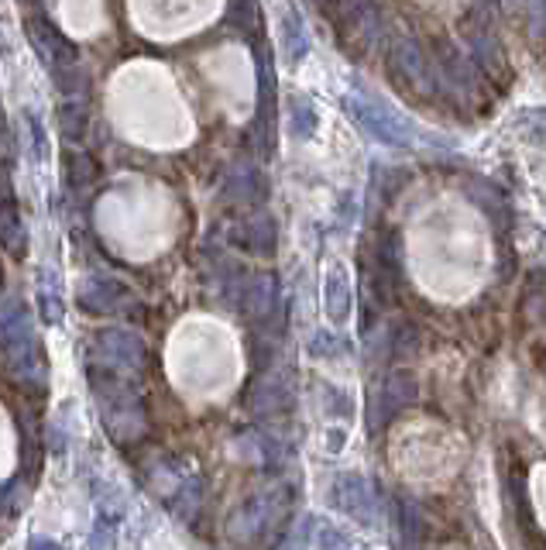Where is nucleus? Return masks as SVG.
<instances>
[{
    "mask_svg": "<svg viewBox=\"0 0 546 550\" xmlns=\"http://www.w3.org/2000/svg\"><path fill=\"white\" fill-rule=\"evenodd\" d=\"M28 135H31V148H35V162H45V155H49V138H45L42 121L31 114H28Z\"/></svg>",
    "mask_w": 546,
    "mask_h": 550,
    "instance_id": "13",
    "label": "nucleus"
},
{
    "mask_svg": "<svg viewBox=\"0 0 546 550\" xmlns=\"http://www.w3.org/2000/svg\"><path fill=\"white\" fill-rule=\"evenodd\" d=\"M316 550H351V540H347V533H340L337 526H320Z\"/></svg>",
    "mask_w": 546,
    "mask_h": 550,
    "instance_id": "12",
    "label": "nucleus"
},
{
    "mask_svg": "<svg viewBox=\"0 0 546 550\" xmlns=\"http://www.w3.org/2000/svg\"><path fill=\"white\" fill-rule=\"evenodd\" d=\"M395 526H399V547L419 550L423 540V513L409 495H395Z\"/></svg>",
    "mask_w": 546,
    "mask_h": 550,
    "instance_id": "5",
    "label": "nucleus"
},
{
    "mask_svg": "<svg viewBox=\"0 0 546 550\" xmlns=\"http://www.w3.org/2000/svg\"><path fill=\"white\" fill-rule=\"evenodd\" d=\"M0 355L14 382H21L25 389L45 385V358L31 334V313L21 300L0 303Z\"/></svg>",
    "mask_w": 546,
    "mask_h": 550,
    "instance_id": "1",
    "label": "nucleus"
},
{
    "mask_svg": "<svg viewBox=\"0 0 546 550\" xmlns=\"http://www.w3.org/2000/svg\"><path fill=\"white\" fill-rule=\"evenodd\" d=\"M347 296H344V282H340V272H330V279H327V313L337 320H344L347 317Z\"/></svg>",
    "mask_w": 546,
    "mask_h": 550,
    "instance_id": "10",
    "label": "nucleus"
},
{
    "mask_svg": "<svg viewBox=\"0 0 546 550\" xmlns=\"http://www.w3.org/2000/svg\"><path fill=\"white\" fill-rule=\"evenodd\" d=\"M21 506H25V489H21L18 482L0 485V516H14V513H21Z\"/></svg>",
    "mask_w": 546,
    "mask_h": 550,
    "instance_id": "11",
    "label": "nucleus"
},
{
    "mask_svg": "<svg viewBox=\"0 0 546 550\" xmlns=\"http://www.w3.org/2000/svg\"><path fill=\"white\" fill-rule=\"evenodd\" d=\"M334 506L344 509L351 520H358L361 526L375 523V489L358 475V471H344L334 482Z\"/></svg>",
    "mask_w": 546,
    "mask_h": 550,
    "instance_id": "3",
    "label": "nucleus"
},
{
    "mask_svg": "<svg viewBox=\"0 0 546 550\" xmlns=\"http://www.w3.org/2000/svg\"><path fill=\"white\" fill-rule=\"evenodd\" d=\"M59 121H62V131H66V138L79 141L90 131V110L83 104H76V100H69V104L59 107Z\"/></svg>",
    "mask_w": 546,
    "mask_h": 550,
    "instance_id": "7",
    "label": "nucleus"
},
{
    "mask_svg": "<svg viewBox=\"0 0 546 550\" xmlns=\"http://www.w3.org/2000/svg\"><path fill=\"white\" fill-rule=\"evenodd\" d=\"M93 365L131 375L145 365V344L134 334H128V330H104L97 341V361H93Z\"/></svg>",
    "mask_w": 546,
    "mask_h": 550,
    "instance_id": "2",
    "label": "nucleus"
},
{
    "mask_svg": "<svg viewBox=\"0 0 546 550\" xmlns=\"http://www.w3.org/2000/svg\"><path fill=\"white\" fill-rule=\"evenodd\" d=\"M28 550H66V547L55 544V540H49V537H31L28 540Z\"/></svg>",
    "mask_w": 546,
    "mask_h": 550,
    "instance_id": "14",
    "label": "nucleus"
},
{
    "mask_svg": "<svg viewBox=\"0 0 546 550\" xmlns=\"http://www.w3.org/2000/svg\"><path fill=\"white\" fill-rule=\"evenodd\" d=\"M38 306H42V317L49 320V324H59V320H62V296L55 293V282H52L49 272L42 275V293H38Z\"/></svg>",
    "mask_w": 546,
    "mask_h": 550,
    "instance_id": "9",
    "label": "nucleus"
},
{
    "mask_svg": "<svg viewBox=\"0 0 546 550\" xmlns=\"http://www.w3.org/2000/svg\"><path fill=\"white\" fill-rule=\"evenodd\" d=\"M279 513H282V509H279V495H255V499H248L234 513L231 533H234L237 540H255L275 520H279Z\"/></svg>",
    "mask_w": 546,
    "mask_h": 550,
    "instance_id": "4",
    "label": "nucleus"
},
{
    "mask_svg": "<svg viewBox=\"0 0 546 550\" xmlns=\"http://www.w3.org/2000/svg\"><path fill=\"white\" fill-rule=\"evenodd\" d=\"M86 550H117V526L110 513L97 516V523H93V530H90V540H86Z\"/></svg>",
    "mask_w": 546,
    "mask_h": 550,
    "instance_id": "8",
    "label": "nucleus"
},
{
    "mask_svg": "<svg viewBox=\"0 0 546 550\" xmlns=\"http://www.w3.org/2000/svg\"><path fill=\"white\" fill-rule=\"evenodd\" d=\"M121 293L124 289L117 286V282L93 279L90 286L83 289V306L86 310H97V313H110V310H117V303H121Z\"/></svg>",
    "mask_w": 546,
    "mask_h": 550,
    "instance_id": "6",
    "label": "nucleus"
}]
</instances>
